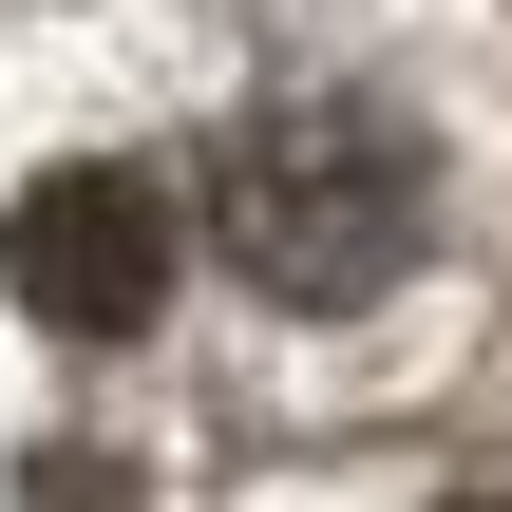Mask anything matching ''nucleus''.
<instances>
[{
  "label": "nucleus",
  "instance_id": "obj_1",
  "mask_svg": "<svg viewBox=\"0 0 512 512\" xmlns=\"http://www.w3.org/2000/svg\"><path fill=\"white\" fill-rule=\"evenodd\" d=\"M190 228H209V266H228L247 304H285V323H361V304H399L418 247H437V152H418L399 95H361V76H285V95H247V114L209 133Z\"/></svg>",
  "mask_w": 512,
  "mask_h": 512
},
{
  "label": "nucleus",
  "instance_id": "obj_2",
  "mask_svg": "<svg viewBox=\"0 0 512 512\" xmlns=\"http://www.w3.org/2000/svg\"><path fill=\"white\" fill-rule=\"evenodd\" d=\"M0 285H19L38 342H133V323L171 304V190L114 171V152L38 171V190L0 209Z\"/></svg>",
  "mask_w": 512,
  "mask_h": 512
},
{
  "label": "nucleus",
  "instance_id": "obj_3",
  "mask_svg": "<svg viewBox=\"0 0 512 512\" xmlns=\"http://www.w3.org/2000/svg\"><path fill=\"white\" fill-rule=\"evenodd\" d=\"M19 512H152V494H133V456L57 437V456H19Z\"/></svg>",
  "mask_w": 512,
  "mask_h": 512
},
{
  "label": "nucleus",
  "instance_id": "obj_4",
  "mask_svg": "<svg viewBox=\"0 0 512 512\" xmlns=\"http://www.w3.org/2000/svg\"><path fill=\"white\" fill-rule=\"evenodd\" d=\"M456 512H512V494H456Z\"/></svg>",
  "mask_w": 512,
  "mask_h": 512
}]
</instances>
